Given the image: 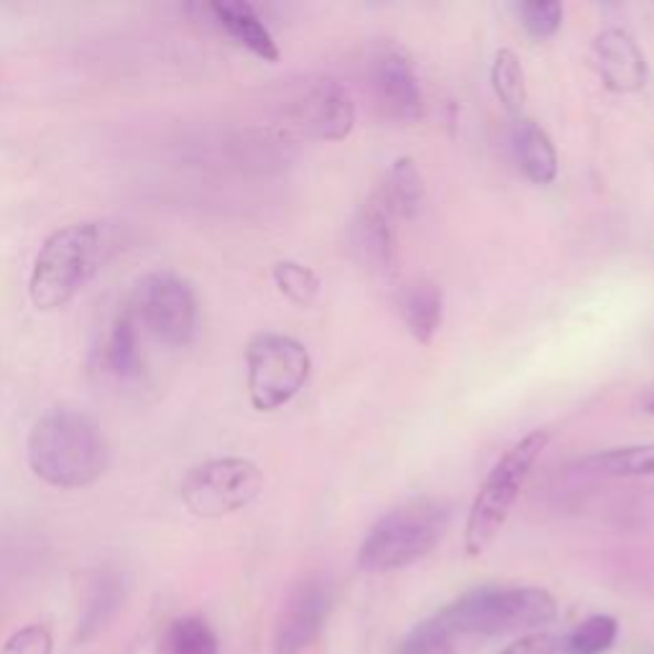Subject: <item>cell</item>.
I'll list each match as a JSON object with an SVG mask.
<instances>
[{"label": "cell", "mask_w": 654, "mask_h": 654, "mask_svg": "<svg viewBox=\"0 0 654 654\" xmlns=\"http://www.w3.org/2000/svg\"><path fill=\"white\" fill-rule=\"evenodd\" d=\"M312 361L304 345L281 333H258L246 349L248 399L258 411L287 407L304 389Z\"/></svg>", "instance_id": "obj_6"}, {"label": "cell", "mask_w": 654, "mask_h": 654, "mask_svg": "<svg viewBox=\"0 0 654 654\" xmlns=\"http://www.w3.org/2000/svg\"><path fill=\"white\" fill-rule=\"evenodd\" d=\"M644 411H647V415L654 417V397H652L647 404H644Z\"/></svg>", "instance_id": "obj_29"}, {"label": "cell", "mask_w": 654, "mask_h": 654, "mask_svg": "<svg viewBox=\"0 0 654 654\" xmlns=\"http://www.w3.org/2000/svg\"><path fill=\"white\" fill-rule=\"evenodd\" d=\"M491 85H494L496 98L512 116H522L524 103H527V85H524V69L519 56L512 50H498L491 64Z\"/></svg>", "instance_id": "obj_21"}, {"label": "cell", "mask_w": 654, "mask_h": 654, "mask_svg": "<svg viewBox=\"0 0 654 654\" xmlns=\"http://www.w3.org/2000/svg\"><path fill=\"white\" fill-rule=\"evenodd\" d=\"M593 64L611 93H636L647 83V62L624 29H605L596 36Z\"/></svg>", "instance_id": "obj_11"}, {"label": "cell", "mask_w": 654, "mask_h": 654, "mask_svg": "<svg viewBox=\"0 0 654 654\" xmlns=\"http://www.w3.org/2000/svg\"><path fill=\"white\" fill-rule=\"evenodd\" d=\"M619 634V624L613 617H591L568 636L565 647L570 654H603L613 647Z\"/></svg>", "instance_id": "obj_24"}, {"label": "cell", "mask_w": 654, "mask_h": 654, "mask_svg": "<svg viewBox=\"0 0 654 654\" xmlns=\"http://www.w3.org/2000/svg\"><path fill=\"white\" fill-rule=\"evenodd\" d=\"M29 468L54 489L93 486L108 468V440L87 411L54 407L36 419L26 442Z\"/></svg>", "instance_id": "obj_1"}, {"label": "cell", "mask_w": 654, "mask_h": 654, "mask_svg": "<svg viewBox=\"0 0 654 654\" xmlns=\"http://www.w3.org/2000/svg\"><path fill=\"white\" fill-rule=\"evenodd\" d=\"M576 471L596 479H652L654 475V446H626L599 450L580 458Z\"/></svg>", "instance_id": "obj_16"}, {"label": "cell", "mask_w": 654, "mask_h": 654, "mask_svg": "<svg viewBox=\"0 0 654 654\" xmlns=\"http://www.w3.org/2000/svg\"><path fill=\"white\" fill-rule=\"evenodd\" d=\"M0 654H54V636L42 624L21 626L8 636Z\"/></svg>", "instance_id": "obj_27"}, {"label": "cell", "mask_w": 654, "mask_h": 654, "mask_svg": "<svg viewBox=\"0 0 654 654\" xmlns=\"http://www.w3.org/2000/svg\"><path fill=\"white\" fill-rule=\"evenodd\" d=\"M382 205L399 217H417L425 205V180L409 157H401L386 174Z\"/></svg>", "instance_id": "obj_19"}, {"label": "cell", "mask_w": 654, "mask_h": 654, "mask_svg": "<svg viewBox=\"0 0 654 654\" xmlns=\"http://www.w3.org/2000/svg\"><path fill=\"white\" fill-rule=\"evenodd\" d=\"M110 251L103 223H72L54 230L34 258L29 294L39 310H60L98 274Z\"/></svg>", "instance_id": "obj_2"}, {"label": "cell", "mask_w": 654, "mask_h": 654, "mask_svg": "<svg viewBox=\"0 0 654 654\" xmlns=\"http://www.w3.org/2000/svg\"><path fill=\"white\" fill-rule=\"evenodd\" d=\"M514 149L519 159L522 172L527 174L529 182L535 184H550L557 176V151L553 147V139L547 136L543 126L535 120L522 118L514 128Z\"/></svg>", "instance_id": "obj_17"}, {"label": "cell", "mask_w": 654, "mask_h": 654, "mask_svg": "<svg viewBox=\"0 0 654 654\" xmlns=\"http://www.w3.org/2000/svg\"><path fill=\"white\" fill-rule=\"evenodd\" d=\"M455 636H450L435 619H427L411 632L397 654H455Z\"/></svg>", "instance_id": "obj_26"}, {"label": "cell", "mask_w": 654, "mask_h": 654, "mask_svg": "<svg viewBox=\"0 0 654 654\" xmlns=\"http://www.w3.org/2000/svg\"><path fill=\"white\" fill-rule=\"evenodd\" d=\"M131 314L159 343L184 349L197 335L200 304L190 281L172 271H153L139 281Z\"/></svg>", "instance_id": "obj_8"}, {"label": "cell", "mask_w": 654, "mask_h": 654, "mask_svg": "<svg viewBox=\"0 0 654 654\" xmlns=\"http://www.w3.org/2000/svg\"><path fill=\"white\" fill-rule=\"evenodd\" d=\"M453 508L442 498L419 496L392 508L363 539L358 568L366 572H392L409 568L430 555L450 527Z\"/></svg>", "instance_id": "obj_3"}, {"label": "cell", "mask_w": 654, "mask_h": 654, "mask_svg": "<svg viewBox=\"0 0 654 654\" xmlns=\"http://www.w3.org/2000/svg\"><path fill=\"white\" fill-rule=\"evenodd\" d=\"M207 11L215 15L217 26H221L233 42H238L244 50L256 54L258 60H279L277 39L271 36L269 26L261 21V15L256 13V8L251 3H244V0H217V3L207 6Z\"/></svg>", "instance_id": "obj_13"}, {"label": "cell", "mask_w": 654, "mask_h": 654, "mask_svg": "<svg viewBox=\"0 0 654 654\" xmlns=\"http://www.w3.org/2000/svg\"><path fill=\"white\" fill-rule=\"evenodd\" d=\"M550 442V435L545 430H535L506 450L502 460L491 468V473L483 481V486L475 496V502L468 512L465 522V550L471 557L483 555L494 543L498 532L512 514V508L519 498L524 483L529 481L537 460L543 458Z\"/></svg>", "instance_id": "obj_5"}, {"label": "cell", "mask_w": 654, "mask_h": 654, "mask_svg": "<svg viewBox=\"0 0 654 654\" xmlns=\"http://www.w3.org/2000/svg\"><path fill=\"white\" fill-rule=\"evenodd\" d=\"M159 654H217V636L202 617H180L159 636Z\"/></svg>", "instance_id": "obj_20"}, {"label": "cell", "mask_w": 654, "mask_h": 654, "mask_svg": "<svg viewBox=\"0 0 654 654\" xmlns=\"http://www.w3.org/2000/svg\"><path fill=\"white\" fill-rule=\"evenodd\" d=\"M120 609V586L118 580L112 578H103L95 591L90 596V601L85 605L83 613V624H79V640L87 642L93 636H98L108 621L116 617V611Z\"/></svg>", "instance_id": "obj_22"}, {"label": "cell", "mask_w": 654, "mask_h": 654, "mask_svg": "<svg viewBox=\"0 0 654 654\" xmlns=\"http://www.w3.org/2000/svg\"><path fill=\"white\" fill-rule=\"evenodd\" d=\"M98 366L103 374L116 378H139L143 374V353H141V333L139 322L131 312L120 314L110 322L108 333L98 349Z\"/></svg>", "instance_id": "obj_14"}, {"label": "cell", "mask_w": 654, "mask_h": 654, "mask_svg": "<svg viewBox=\"0 0 654 654\" xmlns=\"http://www.w3.org/2000/svg\"><path fill=\"white\" fill-rule=\"evenodd\" d=\"M333 593L322 578H307L289 596L274 634V654H302L325 626Z\"/></svg>", "instance_id": "obj_10"}, {"label": "cell", "mask_w": 654, "mask_h": 654, "mask_svg": "<svg viewBox=\"0 0 654 654\" xmlns=\"http://www.w3.org/2000/svg\"><path fill=\"white\" fill-rule=\"evenodd\" d=\"M368 85L376 108L394 124H415L425 116V95L415 62L401 44L384 42L376 46L371 56Z\"/></svg>", "instance_id": "obj_9"}, {"label": "cell", "mask_w": 654, "mask_h": 654, "mask_svg": "<svg viewBox=\"0 0 654 654\" xmlns=\"http://www.w3.org/2000/svg\"><path fill=\"white\" fill-rule=\"evenodd\" d=\"M274 281L289 302L310 307L320 294V277L310 266L297 261H279L274 266Z\"/></svg>", "instance_id": "obj_23"}, {"label": "cell", "mask_w": 654, "mask_h": 654, "mask_svg": "<svg viewBox=\"0 0 654 654\" xmlns=\"http://www.w3.org/2000/svg\"><path fill=\"white\" fill-rule=\"evenodd\" d=\"M261 491L264 473L254 460L215 458L187 473L182 502L200 519H221L254 504Z\"/></svg>", "instance_id": "obj_7"}, {"label": "cell", "mask_w": 654, "mask_h": 654, "mask_svg": "<svg viewBox=\"0 0 654 654\" xmlns=\"http://www.w3.org/2000/svg\"><path fill=\"white\" fill-rule=\"evenodd\" d=\"M557 650H560V644L553 634H527L498 654H557Z\"/></svg>", "instance_id": "obj_28"}, {"label": "cell", "mask_w": 654, "mask_h": 654, "mask_svg": "<svg viewBox=\"0 0 654 654\" xmlns=\"http://www.w3.org/2000/svg\"><path fill=\"white\" fill-rule=\"evenodd\" d=\"M555 617L557 603L545 588H479L432 619L450 636H496L550 624Z\"/></svg>", "instance_id": "obj_4"}, {"label": "cell", "mask_w": 654, "mask_h": 654, "mask_svg": "<svg viewBox=\"0 0 654 654\" xmlns=\"http://www.w3.org/2000/svg\"><path fill=\"white\" fill-rule=\"evenodd\" d=\"M399 312L409 335L417 343H432L442 325V289L432 281H417L404 289Z\"/></svg>", "instance_id": "obj_18"}, {"label": "cell", "mask_w": 654, "mask_h": 654, "mask_svg": "<svg viewBox=\"0 0 654 654\" xmlns=\"http://www.w3.org/2000/svg\"><path fill=\"white\" fill-rule=\"evenodd\" d=\"M351 244L363 264L371 269L386 271L394 264V230L389 223V210L382 205V200L366 202L355 217Z\"/></svg>", "instance_id": "obj_15"}, {"label": "cell", "mask_w": 654, "mask_h": 654, "mask_svg": "<svg viewBox=\"0 0 654 654\" xmlns=\"http://www.w3.org/2000/svg\"><path fill=\"white\" fill-rule=\"evenodd\" d=\"M562 3L557 0H529L519 6L522 26L535 39H550L562 26Z\"/></svg>", "instance_id": "obj_25"}, {"label": "cell", "mask_w": 654, "mask_h": 654, "mask_svg": "<svg viewBox=\"0 0 654 654\" xmlns=\"http://www.w3.org/2000/svg\"><path fill=\"white\" fill-rule=\"evenodd\" d=\"M304 124L325 141L349 139L355 124L351 93L335 79H320L304 98Z\"/></svg>", "instance_id": "obj_12"}]
</instances>
